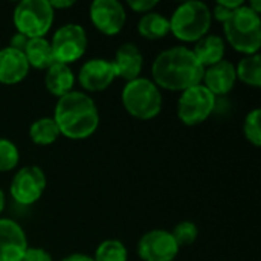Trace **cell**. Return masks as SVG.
<instances>
[{"label":"cell","mask_w":261,"mask_h":261,"mask_svg":"<svg viewBox=\"0 0 261 261\" xmlns=\"http://www.w3.org/2000/svg\"><path fill=\"white\" fill-rule=\"evenodd\" d=\"M228 43L239 52L246 55L258 54L261 46L260 14L254 12L248 5L237 8L223 23Z\"/></svg>","instance_id":"3957f363"},{"label":"cell","mask_w":261,"mask_h":261,"mask_svg":"<svg viewBox=\"0 0 261 261\" xmlns=\"http://www.w3.org/2000/svg\"><path fill=\"white\" fill-rule=\"evenodd\" d=\"M125 8L118 0H95L90 5V20L106 35L119 34L125 24Z\"/></svg>","instance_id":"8fae6325"},{"label":"cell","mask_w":261,"mask_h":261,"mask_svg":"<svg viewBox=\"0 0 261 261\" xmlns=\"http://www.w3.org/2000/svg\"><path fill=\"white\" fill-rule=\"evenodd\" d=\"M113 64L116 67V75L128 83V81L139 78V73L142 70V64H144V57L136 44L124 43L116 50Z\"/></svg>","instance_id":"2e32d148"},{"label":"cell","mask_w":261,"mask_h":261,"mask_svg":"<svg viewBox=\"0 0 261 261\" xmlns=\"http://www.w3.org/2000/svg\"><path fill=\"white\" fill-rule=\"evenodd\" d=\"M60 136L61 133L54 118H40L29 128V138L37 145H50Z\"/></svg>","instance_id":"44dd1931"},{"label":"cell","mask_w":261,"mask_h":261,"mask_svg":"<svg viewBox=\"0 0 261 261\" xmlns=\"http://www.w3.org/2000/svg\"><path fill=\"white\" fill-rule=\"evenodd\" d=\"M243 132L246 139L254 145L260 147L261 145V110L254 109L251 113L246 115L245 124H243Z\"/></svg>","instance_id":"d4e9b609"},{"label":"cell","mask_w":261,"mask_h":261,"mask_svg":"<svg viewBox=\"0 0 261 261\" xmlns=\"http://www.w3.org/2000/svg\"><path fill=\"white\" fill-rule=\"evenodd\" d=\"M237 80L236 66L228 61L222 60L214 66H210L203 72V86L216 96V95H226L232 90Z\"/></svg>","instance_id":"5bb4252c"},{"label":"cell","mask_w":261,"mask_h":261,"mask_svg":"<svg viewBox=\"0 0 261 261\" xmlns=\"http://www.w3.org/2000/svg\"><path fill=\"white\" fill-rule=\"evenodd\" d=\"M205 67L197 61L191 49L185 46L170 47L161 52L151 67L153 83L158 87L184 92L202 83Z\"/></svg>","instance_id":"6da1fadb"},{"label":"cell","mask_w":261,"mask_h":261,"mask_svg":"<svg viewBox=\"0 0 261 261\" xmlns=\"http://www.w3.org/2000/svg\"><path fill=\"white\" fill-rule=\"evenodd\" d=\"M124 109L138 119H153L162 109V95L159 87L148 78L128 81L121 93Z\"/></svg>","instance_id":"5b68a950"},{"label":"cell","mask_w":261,"mask_h":261,"mask_svg":"<svg viewBox=\"0 0 261 261\" xmlns=\"http://www.w3.org/2000/svg\"><path fill=\"white\" fill-rule=\"evenodd\" d=\"M46 176L37 165H28L20 168L11 180V196L20 205L35 203L44 193Z\"/></svg>","instance_id":"9c48e42d"},{"label":"cell","mask_w":261,"mask_h":261,"mask_svg":"<svg viewBox=\"0 0 261 261\" xmlns=\"http://www.w3.org/2000/svg\"><path fill=\"white\" fill-rule=\"evenodd\" d=\"M242 5H245V2L243 0H219L217 3H216V6H214V17L219 20V21H222V23H225L229 17H231V14L237 9V8H240Z\"/></svg>","instance_id":"4316f807"},{"label":"cell","mask_w":261,"mask_h":261,"mask_svg":"<svg viewBox=\"0 0 261 261\" xmlns=\"http://www.w3.org/2000/svg\"><path fill=\"white\" fill-rule=\"evenodd\" d=\"M21 261H52V257L41 248H28Z\"/></svg>","instance_id":"f1b7e54d"},{"label":"cell","mask_w":261,"mask_h":261,"mask_svg":"<svg viewBox=\"0 0 261 261\" xmlns=\"http://www.w3.org/2000/svg\"><path fill=\"white\" fill-rule=\"evenodd\" d=\"M170 20V32L180 41H199L203 38L210 28L213 14L206 3L200 0H188L176 8Z\"/></svg>","instance_id":"277c9868"},{"label":"cell","mask_w":261,"mask_h":261,"mask_svg":"<svg viewBox=\"0 0 261 261\" xmlns=\"http://www.w3.org/2000/svg\"><path fill=\"white\" fill-rule=\"evenodd\" d=\"M179 249L171 232L165 229L148 231L138 243V254L144 261H173Z\"/></svg>","instance_id":"30bf717a"},{"label":"cell","mask_w":261,"mask_h":261,"mask_svg":"<svg viewBox=\"0 0 261 261\" xmlns=\"http://www.w3.org/2000/svg\"><path fill=\"white\" fill-rule=\"evenodd\" d=\"M138 32L147 40H161L170 34V20L159 12H147L138 23Z\"/></svg>","instance_id":"ffe728a7"},{"label":"cell","mask_w":261,"mask_h":261,"mask_svg":"<svg viewBox=\"0 0 261 261\" xmlns=\"http://www.w3.org/2000/svg\"><path fill=\"white\" fill-rule=\"evenodd\" d=\"M116 67L113 61L102 58H92L86 61L78 73V81L87 92L106 90L116 78Z\"/></svg>","instance_id":"7c38bea8"},{"label":"cell","mask_w":261,"mask_h":261,"mask_svg":"<svg viewBox=\"0 0 261 261\" xmlns=\"http://www.w3.org/2000/svg\"><path fill=\"white\" fill-rule=\"evenodd\" d=\"M50 46L55 63L69 66V63H73L84 55L87 47V34L81 24L69 23L55 31Z\"/></svg>","instance_id":"ba28073f"},{"label":"cell","mask_w":261,"mask_h":261,"mask_svg":"<svg viewBox=\"0 0 261 261\" xmlns=\"http://www.w3.org/2000/svg\"><path fill=\"white\" fill-rule=\"evenodd\" d=\"M44 83H46L47 90L52 95L61 98L66 93L72 92V87L75 84V76H73L72 69L67 64L54 63L46 72Z\"/></svg>","instance_id":"ac0fdd59"},{"label":"cell","mask_w":261,"mask_h":261,"mask_svg":"<svg viewBox=\"0 0 261 261\" xmlns=\"http://www.w3.org/2000/svg\"><path fill=\"white\" fill-rule=\"evenodd\" d=\"M29 73V64L23 52L12 47L0 49V83L17 84Z\"/></svg>","instance_id":"9a60e30c"},{"label":"cell","mask_w":261,"mask_h":261,"mask_svg":"<svg viewBox=\"0 0 261 261\" xmlns=\"http://www.w3.org/2000/svg\"><path fill=\"white\" fill-rule=\"evenodd\" d=\"M216 109V96L197 84L182 92L177 101V116L185 125H199L206 121Z\"/></svg>","instance_id":"52a82bcc"},{"label":"cell","mask_w":261,"mask_h":261,"mask_svg":"<svg viewBox=\"0 0 261 261\" xmlns=\"http://www.w3.org/2000/svg\"><path fill=\"white\" fill-rule=\"evenodd\" d=\"M55 11L49 0H21L14 9V26L28 38L44 37L54 23Z\"/></svg>","instance_id":"8992f818"},{"label":"cell","mask_w":261,"mask_h":261,"mask_svg":"<svg viewBox=\"0 0 261 261\" xmlns=\"http://www.w3.org/2000/svg\"><path fill=\"white\" fill-rule=\"evenodd\" d=\"M254 12H257V14H260L261 11V2L260 0H252V2H249V5H248Z\"/></svg>","instance_id":"d6a6232c"},{"label":"cell","mask_w":261,"mask_h":261,"mask_svg":"<svg viewBox=\"0 0 261 261\" xmlns=\"http://www.w3.org/2000/svg\"><path fill=\"white\" fill-rule=\"evenodd\" d=\"M63 261H95L93 258H90L89 255H84V254H72L69 257H66Z\"/></svg>","instance_id":"1f68e13d"},{"label":"cell","mask_w":261,"mask_h":261,"mask_svg":"<svg viewBox=\"0 0 261 261\" xmlns=\"http://www.w3.org/2000/svg\"><path fill=\"white\" fill-rule=\"evenodd\" d=\"M54 119L63 136L80 141L96 132L99 113L95 101L89 95L72 90L58 98Z\"/></svg>","instance_id":"7a4b0ae2"},{"label":"cell","mask_w":261,"mask_h":261,"mask_svg":"<svg viewBox=\"0 0 261 261\" xmlns=\"http://www.w3.org/2000/svg\"><path fill=\"white\" fill-rule=\"evenodd\" d=\"M171 236L174 237L179 248L180 246H190L196 242V239L199 236V229H197L196 223L185 220V222H180L174 226Z\"/></svg>","instance_id":"484cf974"},{"label":"cell","mask_w":261,"mask_h":261,"mask_svg":"<svg viewBox=\"0 0 261 261\" xmlns=\"http://www.w3.org/2000/svg\"><path fill=\"white\" fill-rule=\"evenodd\" d=\"M128 254L122 242L109 239L99 243L95 251V261H127Z\"/></svg>","instance_id":"603a6c76"},{"label":"cell","mask_w":261,"mask_h":261,"mask_svg":"<svg viewBox=\"0 0 261 261\" xmlns=\"http://www.w3.org/2000/svg\"><path fill=\"white\" fill-rule=\"evenodd\" d=\"M28 41H29V38H28L26 35H23V34H18V32H17V34H14V35H12L9 47H12V49H15V50L23 52V50H24V47H26V44H28Z\"/></svg>","instance_id":"f546056e"},{"label":"cell","mask_w":261,"mask_h":261,"mask_svg":"<svg viewBox=\"0 0 261 261\" xmlns=\"http://www.w3.org/2000/svg\"><path fill=\"white\" fill-rule=\"evenodd\" d=\"M225 49L226 46L222 37L216 34H206L203 38L196 41V46L191 50L196 55L197 61L206 69L225 58Z\"/></svg>","instance_id":"e0dca14e"},{"label":"cell","mask_w":261,"mask_h":261,"mask_svg":"<svg viewBox=\"0 0 261 261\" xmlns=\"http://www.w3.org/2000/svg\"><path fill=\"white\" fill-rule=\"evenodd\" d=\"M5 203H6V199H5V193L0 190V214L3 213V210H5Z\"/></svg>","instance_id":"836d02e7"},{"label":"cell","mask_w":261,"mask_h":261,"mask_svg":"<svg viewBox=\"0 0 261 261\" xmlns=\"http://www.w3.org/2000/svg\"><path fill=\"white\" fill-rule=\"evenodd\" d=\"M26 61L29 66L35 69H49L55 60H54V52L50 43L41 37V38H29L24 50H23Z\"/></svg>","instance_id":"d6986e66"},{"label":"cell","mask_w":261,"mask_h":261,"mask_svg":"<svg viewBox=\"0 0 261 261\" xmlns=\"http://www.w3.org/2000/svg\"><path fill=\"white\" fill-rule=\"evenodd\" d=\"M127 5L135 12L147 14V12H151L159 5V2L158 0H127Z\"/></svg>","instance_id":"83f0119b"},{"label":"cell","mask_w":261,"mask_h":261,"mask_svg":"<svg viewBox=\"0 0 261 261\" xmlns=\"http://www.w3.org/2000/svg\"><path fill=\"white\" fill-rule=\"evenodd\" d=\"M28 248L23 228L11 219H0V261H21Z\"/></svg>","instance_id":"4fadbf2b"},{"label":"cell","mask_w":261,"mask_h":261,"mask_svg":"<svg viewBox=\"0 0 261 261\" xmlns=\"http://www.w3.org/2000/svg\"><path fill=\"white\" fill-rule=\"evenodd\" d=\"M20 161L18 148L9 139L0 138V171H11Z\"/></svg>","instance_id":"cb8c5ba5"},{"label":"cell","mask_w":261,"mask_h":261,"mask_svg":"<svg viewBox=\"0 0 261 261\" xmlns=\"http://www.w3.org/2000/svg\"><path fill=\"white\" fill-rule=\"evenodd\" d=\"M237 78H240L245 84L252 87L261 86V57L260 54L246 55L240 60L239 66L236 67Z\"/></svg>","instance_id":"7402d4cb"},{"label":"cell","mask_w":261,"mask_h":261,"mask_svg":"<svg viewBox=\"0 0 261 261\" xmlns=\"http://www.w3.org/2000/svg\"><path fill=\"white\" fill-rule=\"evenodd\" d=\"M49 5L52 6V9H67L70 6L75 5L73 0H49Z\"/></svg>","instance_id":"4dcf8cb0"}]
</instances>
